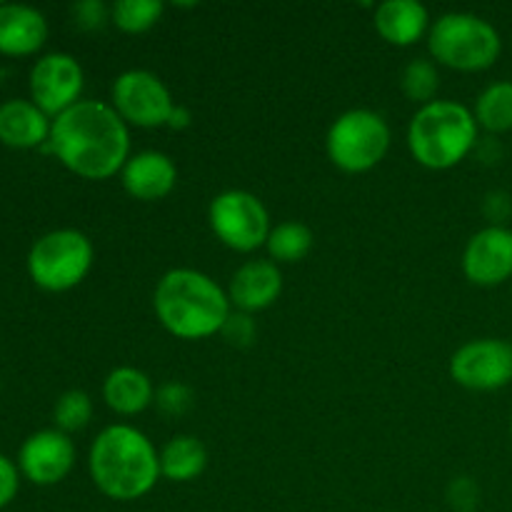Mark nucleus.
Here are the masks:
<instances>
[{"mask_svg": "<svg viewBox=\"0 0 512 512\" xmlns=\"http://www.w3.org/2000/svg\"><path fill=\"white\" fill-rule=\"evenodd\" d=\"M43 150H50L78 178L108 180L130 160V130L110 103L80 100L53 120Z\"/></svg>", "mask_w": 512, "mask_h": 512, "instance_id": "f257e3e1", "label": "nucleus"}, {"mask_svg": "<svg viewBox=\"0 0 512 512\" xmlns=\"http://www.w3.org/2000/svg\"><path fill=\"white\" fill-rule=\"evenodd\" d=\"M88 470L95 488L110 500L133 503L158 485L160 453L153 440L133 425H108L100 430L88 453Z\"/></svg>", "mask_w": 512, "mask_h": 512, "instance_id": "f03ea898", "label": "nucleus"}, {"mask_svg": "<svg viewBox=\"0 0 512 512\" xmlns=\"http://www.w3.org/2000/svg\"><path fill=\"white\" fill-rule=\"evenodd\" d=\"M153 308L160 325L178 340H205L220 335L233 313L228 290L195 268H173L158 280Z\"/></svg>", "mask_w": 512, "mask_h": 512, "instance_id": "7ed1b4c3", "label": "nucleus"}, {"mask_svg": "<svg viewBox=\"0 0 512 512\" xmlns=\"http://www.w3.org/2000/svg\"><path fill=\"white\" fill-rule=\"evenodd\" d=\"M478 120L458 100H433L415 110L408 125V150L428 170H450L478 145Z\"/></svg>", "mask_w": 512, "mask_h": 512, "instance_id": "20e7f679", "label": "nucleus"}, {"mask_svg": "<svg viewBox=\"0 0 512 512\" xmlns=\"http://www.w3.org/2000/svg\"><path fill=\"white\" fill-rule=\"evenodd\" d=\"M428 50L433 63L458 73H483L498 63L503 38L490 20L475 13H445L430 25Z\"/></svg>", "mask_w": 512, "mask_h": 512, "instance_id": "39448f33", "label": "nucleus"}, {"mask_svg": "<svg viewBox=\"0 0 512 512\" xmlns=\"http://www.w3.org/2000/svg\"><path fill=\"white\" fill-rule=\"evenodd\" d=\"M330 163L350 175L378 168L390 150V125L375 110L353 108L333 120L325 135Z\"/></svg>", "mask_w": 512, "mask_h": 512, "instance_id": "423d86ee", "label": "nucleus"}, {"mask_svg": "<svg viewBox=\"0 0 512 512\" xmlns=\"http://www.w3.org/2000/svg\"><path fill=\"white\" fill-rule=\"evenodd\" d=\"M93 260L95 248L88 235L75 228H60L35 240L28 255V273L38 288L65 293L88 278Z\"/></svg>", "mask_w": 512, "mask_h": 512, "instance_id": "0eeeda50", "label": "nucleus"}, {"mask_svg": "<svg viewBox=\"0 0 512 512\" xmlns=\"http://www.w3.org/2000/svg\"><path fill=\"white\" fill-rule=\"evenodd\" d=\"M208 223L215 238L235 253H255L273 230L263 200L248 190H223L210 200Z\"/></svg>", "mask_w": 512, "mask_h": 512, "instance_id": "6e6552de", "label": "nucleus"}, {"mask_svg": "<svg viewBox=\"0 0 512 512\" xmlns=\"http://www.w3.org/2000/svg\"><path fill=\"white\" fill-rule=\"evenodd\" d=\"M110 105L125 123L145 130L168 125L175 110V100L163 78L143 68L125 70L113 80Z\"/></svg>", "mask_w": 512, "mask_h": 512, "instance_id": "1a4fd4ad", "label": "nucleus"}, {"mask_svg": "<svg viewBox=\"0 0 512 512\" xmlns=\"http://www.w3.org/2000/svg\"><path fill=\"white\" fill-rule=\"evenodd\" d=\"M450 378L473 393H495L512 383V343L503 338H475L450 358Z\"/></svg>", "mask_w": 512, "mask_h": 512, "instance_id": "9d476101", "label": "nucleus"}, {"mask_svg": "<svg viewBox=\"0 0 512 512\" xmlns=\"http://www.w3.org/2000/svg\"><path fill=\"white\" fill-rule=\"evenodd\" d=\"M85 75L78 60L68 53H48L30 70V100L55 120L80 103Z\"/></svg>", "mask_w": 512, "mask_h": 512, "instance_id": "9b49d317", "label": "nucleus"}, {"mask_svg": "<svg viewBox=\"0 0 512 512\" xmlns=\"http://www.w3.org/2000/svg\"><path fill=\"white\" fill-rule=\"evenodd\" d=\"M463 273L478 288H498L512 278V230L488 225L468 240L463 250Z\"/></svg>", "mask_w": 512, "mask_h": 512, "instance_id": "f8f14e48", "label": "nucleus"}, {"mask_svg": "<svg viewBox=\"0 0 512 512\" xmlns=\"http://www.w3.org/2000/svg\"><path fill=\"white\" fill-rule=\"evenodd\" d=\"M75 465V445L63 430H38L18 453V468L33 485H58Z\"/></svg>", "mask_w": 512, "mask_h": 512, "instance_id": "ddd939ff", "label": "nucleus"}, {"mask_svg": "<svg viewBox=\"0 0 512 512\" xmlns=\"http://www.w3.org/2000/svg\"><path fill=\"white\" fill-rule=\"evenodd\" d=\"M120 180L130 198L140 203H158L168 198L178 185V168L170 155L160 150H143L130 155L125 168L120 170Z\"/></svg>", "mask_w": 512, "mask_h": 512, "instance_id": "4468645a", "label": "nucleus"}, {"mask_svg": "<svg viewBox=\"0 0 512 512\" xmlns=\"http://www.w3.org/2000/svg\"><path fill=\"white\" fill-rule=\"evenodd\" d=\"M283 293V273L273 260H248L233 273L228 285V298L233 310L240 313H260L270 308Z\"/></svg>", "mask_w": 512, "mask_h": 512, "instance_id": "2eb2a0df", "label": "nucleus"}, {"mask_svg": "<svg viewBox=\"0 0 512 512\" xmlns=\"http://www.w3.org/2000/svg\"><path fill=\"white\" fill-rule=\"evenodd\" d=\"M48 40V20L23 3H0V53L10 58L38 53Z\"/></svg>", "mask_w": 512, "mask_h": 512, "instance_id": "dca6fc26", "label": "nucleus"}, {"mask_svg": "<svg viewBox=\"0 0 512 512\" xmlns=\"http://www.w3.org/2000/svg\"><path fill=\"white\" fill-rule=\"evenodd\" d=\"M53 120L33 100H8L0 105V143L15 150L45 148Z\"/></svg>", "mask_w": 512, "mask_h": 512, "instance_id": "f3484780", "label": "nucleus"}, {"mask_svg": "<svg viewBox=\"0 0 512 512\" xmlns=\"http://www.w3.org/2000/svg\"><path fill=\"white\" fill-rule=\"evenodd\" d=\"M375 30L385 43L410 48L430 33V13L418 0H385L375 8Z\"/></svg>", "mask_w": 512, "mask_h": 512, "instance_id": "a211bd4d", "label": "nucleus"}, {"mask_svg": "<svg viewBox=\"0 0 512 512\" xmlns=\"http://www.w3.org/2000/svg\"><path fill=\"white\" fill-rule=\"evenodd\" d=\"M103 400L113 413L130 418L155 403V385L143 370L133 368V365H120V368L110 370L105 378Z\"/></svg>", "mask_w": 512, "mask_h": 512, "instance_id": "6ab92c4d", "label": "nucleus"}, {"mask_svg": "<svg viewBox=\"0 0 512 512\" xmlns=\"http://www.w3.org/2000/svg\"><path fill=\"white\" fill-rule=\"evenodd\" d=\"M208 468V448L195 435H175L160 450V475L170 483H190Z\"/></svg>", "mask_w": 512, "mask_h": 512, "instance_id": "aec40b11", "label": "nucleus"}, {"mask_svg": "<svg viewBox=\"0 0 512 512\" xmlns=\"http://www.w3.org/2000/svg\"><path fill=\"white\" fill-rule=\"evenodd\" d=\"M313 243L315 235L308 225L300 223V220H285L270 230L265 248H268L270 260L275 265H293L308 258Z\"/></svg>", "mask_w": 512, "mask_h": 512, "instance_id": "412c9836", "label": "nucleus"}, {"mask_svg": "<svg viewBox=\"0 0 512 512\" xmlns=\"http://www.w3.org/2000/svg\"><path fill=\"white\" fill-rule=\"evenodd\" d=\"M478 128L488 133L500 135L512 130V83L510 80H498L490 83L483 93L478 95L473 108Z\"/></svg>", "mask_w": 512, "mask_h": 512, "instance_id": "4be33fe9", "label": "nucleus"}, {"mask_svg": "<svg viewBox=\"0 0 512 512\" xmlns=\"http://www.w3.org/2000/svg\"><path fill=\"white\" fill-rule=\"evenodd\" d=\"M165 5L160 0H118L110 5V23L128 35L148 33L160 23Z\"/></svg>", "mask_w": 512, "mask_h": 512, "instance_id": "5701e85b", "label": "nucleus"}, {"mask_svg": "<svg viewBox=\"0 0 512 512\" xmlns=\"http://www.w3.org/2000/svg\"><path fill=\"white\" fill-rule=\"evenodd\" d=\"M400 90H403L405 98L418 103L420 108L433 103V100H438L435 98L440 90L438 65L428 58L410 60L403 68V73H400Z\"/></svg>", "mask_w": 512, "mask_h": 512, "instance_id": "b1692460", "label": "nucleus"}, {"mask_svg": "<svg viewBox=\"0 0 512 512\" xmlns=\"http://www.w3.org/2000/svg\"><path fill=\"white\" fill-rule=\"evenodd\" d=\"M53 420L65 435L78 433V430L88 428V423L93 420V400L83 390H68L55 403Z\"/></svg>", "mask_w": 512, "mask_h": 512, "instance_id": "393cba45", "label": "nucleus"}, {"mask_svg": "<svg viewBox=\"0 0 512 512\" xmlns=\"http://www.w3.org/2000/svg\"><path fill=\"white\" fill-rule=\"evenodd\" d=\"M193 403V390L185 383H178V380L163 383L155 390V405H158L160 413L168 415V418H180V415H185L193 408Z\"/></svg>", "mask_w": 512, "mask_h": 512, "instance_id": "a878e982", "label": "nucleus"}, {"mask_svg": "<svg viewBox=\"0 0 512 512\" xmlns=\"http://www.w3.org/2000/svg\"><path fill=\"white\" fill-rule=\"evenodd\" d=\"M220 335H223L233 348H248V345H253L255 335H258V325H255L253 315L233 310V313L228 315V320H225Z\"/></svg>", "mask_w": 512, "mask_h": 512, "instance_id": "bb28decb", "label": "nucleus"}, {"mask_svg": "<svg viewBox=\"0 0 512 512\" xmlns=\"http://www.w3.org/2000/svg\"><path fill=\"white\" fill-rule=\"evenodd\" d=\"M75 23L85 30H98L103 28L110 20V8L108 5L98 3V0H85V3H78L73 8Z\"/></svg>", "mask_w": 512, "mask_h": 512, "instance_id": "cd10ccee", "label": "nucleus"}, {"mask_svg": "<svg viewBox=\"0 0 512 512\" xmlns=\"http://www.w3.org/2000/svg\"><path fill=\"white\" fill-rule=\"evenodd\" d=\"M18 488H20L18 468H15L13 460L0 455V508L13 503L15 495H18Z\"/></svg>", "mask_w": 512, "mask_h": 512, "instance_id": "c85d7f7f", "label": "nucleus"}, {"mask_svg": "<svg viewBox=\"0 0 512 512\" xmlns=\"http://www.w3.org/2000/svg\"><path fill=\"white\" fill-rule=\"evenodd\" d=\"M450 500L458 510L470 512L473 510L475 500H478V488L473 485L470 478H458L453 485H450Z\"/></svg>", "mask_w": 512, "mask_h": 512, "instance_id": "c756f323", "label": "nucleus"}, {"mask_svg": "<svg viewBox=\"0 0 512 512\" xmlns=\"http://www.w3.org/2000/svg\"><path fill=\"white\" fill-rule=\"evenodd\" d=\"M512 213V200L508 193H490L485 195V215H488L490 225H503V220H508Z\"/></svg>", "mask_w": 512, "mask_h": 512, "instance_id": "7c9ffc66", "label": "nucleus"}, {"mask_svg": "<svg viewBox=\"0 0 512 512\" xmlns=\"http://www.w3.org/2000/svg\"><path fill=\"white\" fill-rule=\"evenodd\" d=\"M190 120H193V115H190V110L183 108V105H175L173 115H170V120H168V128L183 130V128H188Z\"/></svg>", "mask_w": 512, "mask_h": 512, "instance_id": "2f4dec72", "label": "nucleus"}, {"mask_svg": "<svg viewBox=\"0 0 512 512\" xmlns=\"http://www.w3.org/2000/svg\"><path fill=\"white\" fill-rule=\"evenodd\" d=\"M510 435H512V418H510Z\"/></svg>", "mask_w": 512, "mask_h": 512, "instance_id": "473e14b6", "label": "nucleus"}]
</instances>
